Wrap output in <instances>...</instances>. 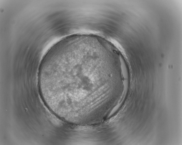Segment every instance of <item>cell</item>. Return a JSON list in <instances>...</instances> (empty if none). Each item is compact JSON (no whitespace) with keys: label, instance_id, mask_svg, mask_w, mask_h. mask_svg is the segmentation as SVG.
Returning <instances> with one entry per match:
<instances>
[{"label":"cell","instance_id":"6da1fadb","mask_svg":"<svg viewBox=\"0 0 182 145\" xmlns=\"http://www.w3.org/2000/svg\"><path fill=\"white\" fill-rule=\"evenodd\" d=\"M105 68L104 63L98 58L67 49L41 64L39 76L48 97L61 106L72 108L101 93Z\"/></svg>","mask_w":182,"mask_h":145}]
</instances>
